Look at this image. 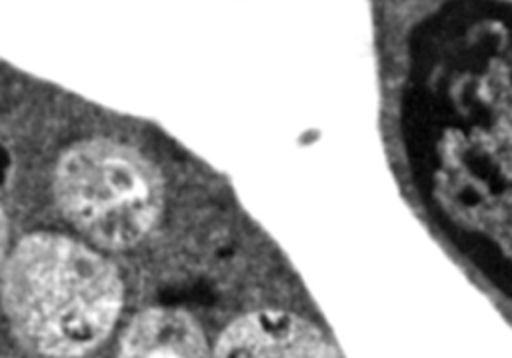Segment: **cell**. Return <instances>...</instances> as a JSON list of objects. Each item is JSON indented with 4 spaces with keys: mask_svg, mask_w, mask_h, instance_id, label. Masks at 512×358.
Instances as JSON below:
<instances>
[{
    "mask_svg": "<svg viewBox=\"0 0 512 358\" xmlns=\"http://www.w3.org/2000/svg\"><path fill=\"white\" fill-rule=\"evenodd\" d=\"M2 302L26 346L46 356H76L114 326L122 284L94 250L64 236L36 234L6 262Z\"/></svg>",
    "mask_w": 512,
    "mask_h": 358,
    "instance_id": "obj_1",
    "label": "cell"
},
{
    "mask_svg": "<svg viewBox=\"0 0 512 358\" xmlns=\"http://www.w3.org/2000/svg\"><path fill=\"white\" fill-rule=\"evenodd\" d=\"M56 194L68 220L110 248L138 242L162 204L160 182L150 166L110 142L70 150L56 172Z\"/></svg>",
    "mask_w": 512,
    "mask_h": 358,
    "instance_id": "obj_2",
    "label": "cell"
},
{
    "mask_svg": "<svg viewBox=\"0 0 512 358\" xmlns=\"http://www.w3.org/2000/svg\"><path fill=\"white\" fill-rule=\"evenodd\" d=\"M212 358H338L306 320L276 310L252 312L228 326Z\"/></svg>",
    "mask_w": 512,
    "mask_h": 358,
    "instance_id": "obj_3",
    "label": "cell"
},
{
    "mask_svg": "<svg viewBox=\"0 0 512 358\" xmlns=\"http://www.w3.org/2000/svg\"><path fill=\"white\" fill-rule=\"evenodd\" d=\"M118 358H210L202 330L182 310L150 308L136 316Z\"/></svg>",
    "mask_w": 512,
    "mask_h": 358,
    "instance_id": "obj_4",
    "label": "cell"
},
{
    "mask_svg": "<svg viewBox=\"0 0 512 358\" xmlns=\"http://www.w3.org/2000/svg\"><path fill=\"white\" fill-rule=\"evenodd\" d=\"M4 250H6V224H4V216L0 212V264L4 260Z\"/></svg>",
    "mask_w": 512,
    "mask_h": 358,
    "instance_id": "obj_5",
    "label": "cell"
}]
</instances>
